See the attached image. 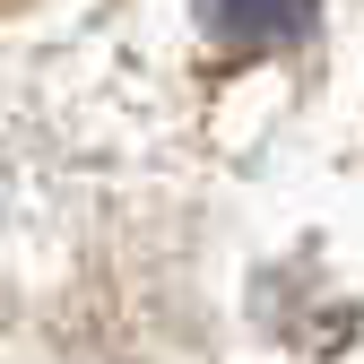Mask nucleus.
Here are the masks:
<instances>
[{"label": "nucleus", "mask_w": 364, "mask_h": 364, "mask_svg": "<svg viewBox=\"0 0 364 364\" xmlns=\"http://www.w3.org/2000/svg\"><path fill=\"white\" fill-rule=\"evenodd\" d=\"M200 26L225 53H287L321 26V0H200Z\"/></svg>", "instance_id": "nucleus-1"}]
</instances>
